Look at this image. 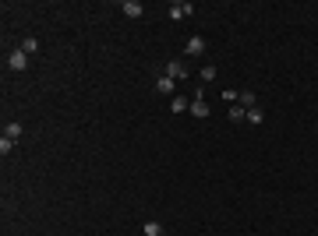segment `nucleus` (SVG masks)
<instances>
[{
    "label": "nucleus",
    "mask_w": 318,
    "mask_h": 236,
    "mask_svg": "<svg viewBox=\"0 0 318 236\" xmlns=\"http://www.w3.org/2000/svg\"><path fill=\"white\" fill-rule=\"evenodd\" d=\"M184 53H187V57H202V53H205V39H202V35H191L187 46H184Z\"/></svg>",
    "instance_id": "nucleus-5"
},
{
    "label": "nucleus",
    "mask_w": 318,
    "mask_h": 236,
    "mask_svg": "<svg viewBox=\"0 0 318 236\" xmlns=\"http://www.w3.org/2000/svg\"><path fill=\"white\" fill-rule=\"evenodd\" d=\"M142 236H163V226H159L156 219H152V222H145V229H142Z\"/></svg>",
    "instance_id": "nucleus-12"
},
{
    "label": "nucleus",
    "mask_w": 318,
    "mask_h": 236,
    "mask_svg": "<svg viewBox=\"0 0 318 236\" xmlns=\"http://www.w3.org/2000/svg\"><path fill=\"white\" fill-rule=\"evenodd\" d=\"M237 102L244 106V109H251V106H255V92H247V88H244V92H237Z\"/></svg>",
    "instance_id": "nucleus-11"
},
{
    "label": "nucleus",
    "mask_w": 318,
    "mask_h": 236,
    "mask_svg": "<svg viewBox=\"0 0 318 236\" xmlns=\"http://www.w3.org/2000/svg\"><path fill=\"white\" fill-rule=\"evenodd\" d=\"M18 50L32 57V53H39V39H21V46H18Z\"/></svg>",
    "instance_id": "nucleus-10"
},
{
    "label": "nucleus",
    "mask_w": 318,
    "mask_h": 236,
    "mask_svg": "<svg viewBox=\"0 0 318 236\" xmlns=\"http://www.w3.org/2000/svg\"><path fill=\"white\" fill-rule=\"evenodd\" d=\"M191 11H195V7H191L187 0H173V4L166 7V18H170V21H184V18H187Z\"/></svg>",
    "instance_id": "nucleus-1"
},
{
    "label": "nucleus",
    "mask_w": 318,
    "mask_h": 236,
    "mask_svg": "<svg viewBox=\"0 0 318 236\" xmlns=\"http://www.w3.org/2000/svg\"><path fill=\"white\" fill-rule=\"evenodd\" d=\"M209 102H205V95L202 92H195V99H191V116H198V120H209Z\"/></svg>",
    "instance_id": "nucleus-2"
},
{
    "label": "nucleus",
    "mask_w": 318,
    "mask_h": 236,
    "mask_svg": "<svg viewBox=\"0 0 318 236\" xmlns=\"http://www.w3.org/2000/svg\"><path fill=\"white\" fill-rule=\"evenodd\" d=\"M7 67L11 71H28V53H21V50L7 53Z\"/></svg>",
    "instance_id": "nucleus-4"
},
{
    "label": "nucleus",
    "mask_w": 318,
    "mask_h": 236,
    "mask_svg": "<svg viewBox=\"0 0 318 236\" xmlns=\"http://www.w3.org/2000/svg\"><path fill=\"white\" fill-rule=\"evenodd\" d=\"M170 109H173V113H184V109H191V99H187V95H173Z\"/></svg>",
    "instance_id": "nucleus-8"
},
{
    "label": "nucleus",
    "mask_w": 318,
    "mask_h": 236,
    "mask_svg": "<svg viewBox=\"0 0 318 236\" xmlns=\"http://www.w3.org/2000/svg\"><path fill=\"white\" fill-rule=\"evenodd\" d=\"M120 11H124L128 18H142V14H145V7H142L138 0H124V4H120Z\"/></svg>",
    "instance_id": "nucleus-6"
},
{
    "label": "nucleus",
    "mask_w": 318,
    "mask_h": 236,
    "mask_svg": "<svg viewBox=\"0 0 318 236\" xmlns=\"http://www.w3.org/2000/svg\"><path fill=\"white\" fill-rule=\"evenodd\" d=\"M4 134H7L11 141H18V138H21V124H7V127H4Z\"/></svg>",
    "instance_id": "nucleus-13"
},
{
    "label": "nucleus",
    "mask_w": 318,
    "mask_h": 236,
    "mask_svg": "<svg viewBox=\"0 0 318 236\" xmlns=\"http://www.w3.org/2000/svg\"><path fill=\"white\" fill-rule=\"evenodd\" d=\"M7 152H14V141L4 134V138H0V155H7Z\"/></svg>",
    "instance_id": "nucleus-15"
},
{
    "label": "nucleus",
    "mask_w": 318,
    "mask_h": 236,
    "mask_svg": "<svg viewBox=\"0 0 318 236\" xmlns=\"http://www.w3.org/2000/svg\"><path fill=\"white\" fill-rule=\"evenodd\" d=\"M230 120H234V124H240V120H247V109H244L240 102H234V106H230Z\"/></svg>",
    "instance_id": "nucleus-9"
},
{
    "label": "nucleus",
    "mask_w": 318,
    "mask_h": 236,
    "mask_svg": "<svg viewBox=\"0 0 318 236\" xmlns=\"http://www.w3.org/2000/svg\"><path fill=\"white\" fill-rule=\"evenodd\" d=\"M216 78V67H202V81H212Z\"/></svg>",
    "instance_id": "nucleus-16"
},
{
    "label": "nucleus",
    "mask_w": 318,
    "mask_h": 236,
    "mask_svg": "<svg viewBox=\"0 0 318 236\" xmlns=\"http://www.w3.org/2000/svg\"><path fill=\"white\" fill-rule=\"evenodd\" d=\"M173 88H177V81L173 78H166V74H159L156 78V92L159 95H173Z\"/></svg>",
    "instance_id": "nucleus-7"
},
{
    "label": "nucleus",
    "mask_w": 318,
    "mask_h": 236,
    "mask_svg": "<svg viewBox=\"0 0 318 236\" xmlns=\"http://www.w3.org/2000/svg\"><path fill=\"white\" fill-rule=\"evenodd\" d=\"M247 124H262V109H258V106L247 109Z\"/></svg>",
    "instance_id": "nucleus-14"
},
{
    "label": "nucleus",
    "mask_w": 318,
    "mask_h": 236,
    "mask_svg": "<svg viewBox=\"0 0 318 236\" xmlns=\"http://www.w3.org/2000/svg\"><path fill=\"white\" fill-rule=\"evenodd\" d=\"M163 74L173 78V81H184V78H187V64H184V60H170V64L163 67Z\"/></svg>",
    "instance_id": "nucleus-3"
}]
</instances>
